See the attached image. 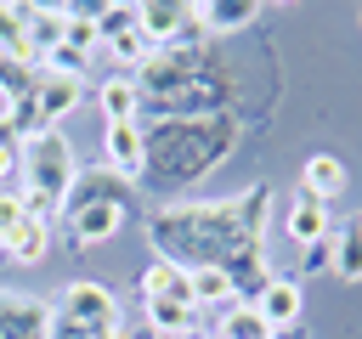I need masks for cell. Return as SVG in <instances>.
Wrapping results in <instances>:
<instances>
[{
  "label": "cell",
  "mask_w": 362,
  "mask_h": 339,
  "mask_svg": "<svg viewBox=\"0 0 362 339\" xmlns=\"http://www.w3.org/2000/svg\"><path fill=\"white\" fill-rule=\"evenodd\" d=\"M266 215H272V186H243L232 198H181V203H158L147 209L141 232L153 243L158 260L181 266V271H226L232 299H260V288L272 282L266 266Z\"/></svg>",
  "instance_id": "cell-1"
},
{
  "label": "cell",
  "mask_w": 362,
  "mask_h": 339,
  "mask_svg": "<svg viewBox=\"0 0 362 339\" xmlns=\"http://www.w3.org/2000/svg\"><path fill=\"white\" fill-rule=\"evenodd\" d=\"M130 79H136V124L238 113V73L215 40L153 51Z\"/></svg>",
  "instance_id": "cell-2"
},
{
  "label": "cell",
  "mask_w": 362,
  "mask_h": 339,
  "mask_svg": "<svg viewBox=\"0 0 362 339\" xmlns=\"http://www.w3.org/2000/svg\"><path fill=\"white\" fill-rule=\"evenodd\" d=\"M238 141H243V119L238 113L141 124V170H136L141 198L181 203V192H192L215 164H226L238 153Z\"/></svg>",
  "instance_id": "cell-3"
},
{
  "label": "cell",
  "mask_w": 362,
  "mask_h": 339,
  "mask_svg": "<svg viewBox=\"0 0 362 339\" xmlns=\"http://www.w3.org/2000/svg\"><path fill=\"white\" fill-rule=\"evenodd\" d=\"M124 220H147L141 186H136L130 175L107 170V164L79 170L74 186H68V198H62V226H68V237H74L79 249H90V243H107Z\"/></svg>",
  "instance_id": "cell-4"
},
{
  "label": "cell",
  "mask_w": 362,
  "mask_h": 339,
  "mask_svg": "<svg viewBox=\"0 0 362 339\" xmlns=\"http://www.w3.org/2000/svg\"><path fill=\"white\" fill-rule=\"evenodd\" d=\"M23 209L34 215V220H45V226H57L62 220V198H68V186H74V175H79V164H74V141L62 136V130H34V136H23Z\"/></svg>",
  "instance_id": "cell-5"
},
{
  "label": "cell",
  "mask_w": 362,
  "mask_h": 339,
  "mask_svg": "<svg viewBox=\"0 0 362 339\" xmlns=\"http://www.w3.org/2000/svg\"><path fill=\"white\" fill-rule=\"evenodd\" d=\"M119 328L113 288L102 282H68L51 299V339H107Z\"/></svg>",
  "instance_id": "cell-6"
},
{
  "label": "cell",
  "mask_w": 362,
  "mask_h": 339,
  "mask_svg": "<svg viewBox=\"0 0 362 339\" xmlns=\"http://www.w3.org/2000/svg\"><path fill=\"white\" fill-rule=\"evenodd\" d=\"M79 102H85V85H79V79H68V73H40V85H34L23 102H11V107H6V124H11L17 136L57 130V119H62V113H74Z\"/></svg>",
  "instance_id": "cell-7"
},
{
  "label": "cell",
  "mask_w": 362,
  "mask_h": 339,
  "mask_svg": "<svg viewBox=\"0 0 362 339\" xmlns=\"http://www.w3.org/2000/svg\"><path fill=\"white\" fill-rule=\"evenodd\" d=\"M136 28L147 34V45H153V51L209 40V34H204V23H198V6H175V0H141V6H136Z\"/></svg>",
  "instance_id": "cell-8"
},
{
  "label": "cell",
  "mask_w": 362,
  "mask_h": 339,
  "mask_svg": "<svg viewBox=\"0 0 362 339\" xmlns=\"http://www.w3.org/2000/svg\"><path fill=\"white\" fill-rule=\"evenodd\" d=\"M0 339H51V305L0 288Z\"/></svg>",
  "instance_id": "cell-9"
},
{
  "label": "cell",
  "mask_w": 362,
  "mask_h": 339,
  "mask_svg": "<svg viewBox=\"0 0 362 339\" xmlns=\"http://www.w3.org/2000/svg\"><path fill=\"white\" fill-rule=\"evenodd\" d=\"M141 299H175V305H192V271H181V266H170V260H153L147 271H141ZM198 311V305H192Z\"/></svg>",
  "instance_id": "cell-10"
},
{
  "label": "cell",
  "mask_w": 362,
  "mask_h": 339,
  "mask_svg": "<svg viewBox=\"0 0 362 339\" xmlns=\"http://www.w3.org/2000/svg\"><path fill=\"white\" fill-rule=\"evenodd\" d=\"M255 305H260V316L272 322V333H283V328L300 322V305H305V299H300V282H294V277H272Z\"/></svg>",
  "instance_id": "cell-11"
},
{
  "label": "cell",
  "mask_w": 362,
  "mask_h": 339,
  "mask_svg": "<svg viewBox=\"0 0 362 339\" xmlns=\"http://www.w3.org/2000/svg\"><path fill=\"white\" fill-rule=\"evenodd\" d=\"M102 158H107V170H119V175L136 181V170H141V124H136V119H130V124H107Z\"/></svg>",
  "instance_id": "cell-12"
},
{
  "label": "cell",
  "mask_w": 362,
  "mask_h": 339,
  "mask_svg": "<svg viewBox=\"0 0 362 339\" xmlns=\"http://www.w3.org/2000/svg\"><path fill=\"white\" fill-rule=\"evenodd\" d=\"M209 339H277V333H272V322L260 316V305L232 299V305L215 316V333H209Z\"/></svg>",
  "instance_id": "cell-13"
},
{
  "label": "cell",
  "mask_w": 362,
  "mask_h": 339,
  "mask_svg": "<svg viewBox=\"0 0 362 339\" xmlns=\"http://www.w3.org/2000/svg\"><path fill=\"white\" fill-rule=\"evenodd\" d=\"M283 226H288V237L305 249V243H317V237H328V203H317L311 192H294V203H288V215H283Z\"/></svg>",
  "instance_id": "cell-14"
},
{
  "label": "cell",
  "mask_w": 362,
  "mask_h": 339,
  "mask_svg": "<svg viewBox=\"0 0 362 339\" xmlns=\"http://www.w3.org/2000/svg\"><path fill=\"white\" fill-rule=\"evenodd\" d=\"M255 17H260L255 0H204V6H198V23H204L209 40H215V34H232V28H249Z\"/></svg>",
  "instance_id": "cell-15"
},
{
  "label": "cell",
  "mask_w": 362,
  "mask_h": 339,
  "mask_svg": "<svg viewBox=\"0 0 362 339\" xmlns=\"http://www.w3.org/2000/svg\"><path fill=\"white\" fill-rule=\"evenodd\" d=\"M300 192H311L317 203H328L334 192H345V164L334 153H311L305 158V175H300Z\"/></svg>",
  "instance_id": "cell-16"
},
{
  "label": "cell",
  "mask_w": 362,
  "mask_h": 339,
  "mask_svg": "<svg viewBox=\"0 0 362 339\" xmlns=\"http://www.w3.org/2000/svg\"><path fill=\"white\" fill-rule=\"evenodd\" d=\"M45 249H51V226H45V220H34V215H23V226L6 237V249H0V254H11L17 266H40V260H45Z\"/></svg>",
  "instance_id": "cell-17"
},
{
  "label": "cell",
  "mask_w": 362,
  "mask_h": 339,
  "mask_svg": "<svg viewBox=\"0 0 362 339\" xmlns=\"http://www.w3.org/2000/svg\"><path fill=\"white\" fill-rule=\"evenodd\" d=\"M96 107H102L107 124H130V119H136V79H130V73L102 79V85H96Z\"/></svg>",
  "instance_id": "cell-18"
},
{
  "label": "cell",
  "mask_w": 362,
  "mask_h": 339,
  "mask_svg": "<svg viewBox=\"0 0 362 339\" xmlns=\"http://www.w3.org/2000/svg\"><path fill=\"white\" fill-rule=\"evenodd\" d=\"M40 62H23V56H11V51H0V102L11 107V102H23L34 85H40Z\"/></svg>",
  "instance_id": "cell-19"
},
{
  "label": "cell",
  "mask_w": 362,
  "mask_h": 339,
  "mask_svg": "<svg viewBox=\"0 0 362 339\" xmlns=\"http://www.w3.org/2000/svg\"><path fill=\"white\" fill-rule=\"evenodd\" d=\"M23 17H28V40H34V51H40V62H45V51H57L62 45V6H23Z\"/></svg>",
  "instance_id": "cell-20"
},
{
  "label": "cell",
  "mask_w": 362,
  "mask_h": 339,
  "mask_svg": "<svg viewBox=\"0 0 362 339\" xmlns=\"http://www.w3.org/2000/svg\"><path fill=\"white\" fill-rule=\"evenodd\" d=\"M62 45L68 51H79V56H90L96 45H102V34H96V6H62Z\"/></svg>",
  "instance_id": "cell-21"
},
{
  "label": "cell",
  "mask_w": 362,
  "mask_h": 339,
  "mask_svg": "<svg viewBox=\"0 0 362 339\" xmlns=\"http://www.w3.org/2000/svg\"><path fill=\"white\" fill-rule=\"evenodd\" d=\"M0 51H11V56H23V62H40V51H34V40H28L23 6H0Z\"/></svg>",
  "instance_id": "cell-22"
},
{
  "label": "cell",
  "mask_w": 362,
  "mask_h": 339,
  "mask_svg": "<svg viewBox=\"0 0 362 339\" xmlns=\"http://www.w3.org/2000/svg\"><path fill=\"white\" fill-rule=\"evenodd\" d=\"M147 305V322L164 333V339H181L192 328V305H175V299H141Z\"/></svg>",
  "instance_id": "cell-23"
},
{
  "label": "cell",
  "mask_w": 362,
  "mask_h": 339,
  "mask_svg": "<svg viewBox=\"0 0 362 339\" xmlns=\"http://www.w3.org/2000/svg\"><path fill=\"white\" fill-rule=\"evenodd\" d=\"M102 45H107V56H113L119 68H130V73H136V68H141V62L153 56V45H147V34H141V28H124V34L102 40Z\"/></svg>",
  "instance_id": "cell-24"
},
{
  "label": "cell",
  "mask_w": 362,
  "mask_h": 339,
  "mask_svg": "<svg viewBox=\"0 0 362 339\" xmlns=\"http://www.w3.org/2000/svg\"><path fill=\"white\" fill-rule=\"evenodd\" d=\"M334 271L345 282H362V226H345L334 237Z\"/></svg>",
  "instance_id": "cell-25"
},
{
  "label": "cell",
  "mask_w": 362,
  "mask_h": 339,
  "mask_svg": "<svg viewBox=\"0 0 362 339\" xmlns=\"http://www.w3.org/2000/svg\"><path fill=\"white\" fill-rule=\"evenodd\" d=\"M192 305H232V282H226V271H215V266L192 271Z\"/></svg>",
  "instance_id": "cell-26"
},
{
  "label": "cell",
  "mask_w": 362,
  "mask_h": 339,
  "mask_svg": "<svg viewBox=\"0 0 362 339\" xmlns=\"http://www.w3.org/2000/svg\"><path fill=\"white\" fill-rule=\"evenodd\" d=\"M23 170V136L6 124V113H0V192H6V181Z\"/></svg>",
  "instance_id": "cell-27"
},
{
  "label": "cell",
  "mask_w": 362,
  "mask_h": 339,
  "mask_svg": "<svg viewBox=\"0 0 362 339\" xmlns=\"http://www.w3.org/2000/svg\"><path fill=\"white\" fill-rule=\"evenodd\" d=\"M124 28H136V6H124V0L96 6V34H102V40H113V34H124Z\"/></svg>",
  "instance_id": "cell-28"
},
{
  "label": "cell",
  "mask_w": 362,
  "mask_h": 339,
  "mask_svg": "<svg viewBox=\"0 0 362 339\" xmlns=\"http://www.w3.org/2000/svg\"><path fill=\"white\" fill-rule=\"evenodd\" d=\"M23 215H28V209H23V198H17V192H0V249H6V237L23 226Z\"/></svg>",
  "instance_id": "cell-29"
},
{
  "label": "cell",
  "mask_w": 362,
  "mask_h": 339,
  "mask_svg": "<svg viewBox=\"0 0 362 339\" xmlns=\"http://www.w3.org/2000/svg\"><path fill=\"white\" fill-rule=\"evenodd\" d=\"M305 271H322V266H334V232L328 237H317V243H305V260H300Z\"/></svg>",
  "instance_id": "cell-30"
},
{
  "label": "cell",
  "mask_w": 362,
  "mask_h": 339,
  "mask_svg": "<svg viewBox=\"0 0 362 339\" xmlns=\"http://www.w3.org/2000/svg\"><path fill=\"white\" fill-rule=\"evenodd\" d=\"M107 339H130V333H124V328H113V333H107Z\"/></svg>",
  "instance_id": "cell-31"
},
{
  "label": "cell",
  "mask_w": 362,
  "mask_h": 339,
  "mask_svg": "<svg viewBox=\"0 0 362 339\" xmlns=\"http://www.w3.org/2000/svg\"><path fill=\"white\" fill-rule=\"evenodd\" d=\"M181 339H192V333H181Z\"/></svg>",
  "instance_id": "cell-32"
},
{
  "label": "cell",
  "mask_w": 362,
  "mask_h": 339,
  "mask_svg": "<svg viewBox=\"0 0 362 339\" xmlns=\"http://www.w3.org/2000/svg\"><path fill=\"white\" fill-rule=\"evenodd\" d=\"M356 226H362V220H356Z\"/></svg>",
  "instance_id": "cell-33"
}]
</instances>
